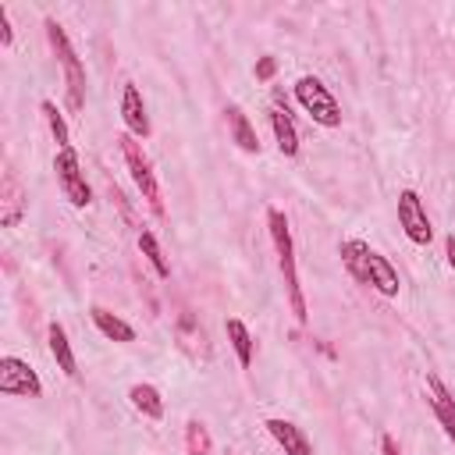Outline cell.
<instances>
[{
    "mask_svg": "<svg viewBox=\"0 0 455 455\" xmlns=\"http://www.w3.org/2000/svg\"><path fill=\"white\" fill-rule=\"evenodd\" d=\"M338 252H341V263L348 267V274H352L359 284H366V288H373V291H380V295H387V299L398 295L402 281H398V270L387 263V256H380L377 249H370V245L359 242V238H345Z\"/></svg>",
    "mask_w": 455,
    "mask_h": 455,
    "instance_id": "6da1fadb",
    "label": "cell"
},
{
    "mask_svg": "<svg viewBox=\"0 0 455 455\" xmlns=\"http://www.w3.org/2000/svg\"><path fill=\"white\" fill-rule=\"evenodd\" d=\"M267 224H270V242H274V249H277V267H281V277H284V288H288L291 313L299 316V323H306V299H302V288H299L295 242H291V231H288V217L270 206V210H267Z\"/></svg>",
    "mask_w": 455,
    "mask_h": 455,
    "instance_id": "7a4b0ae2",
    "label": "cell"
},
{
    "mask_svg": "<svg viewBox=\"0 0 455 455\" xmlns=\"http://www.w3.org/2000/svg\"><path fill=\"white\" fill-rule=\"evenodd\" d=\"M46 39H50V46H53L57 60H60V71H64L68 107H71V110H82V107H85V64L78 60V53H75V46H71L68 32L60 28V21L46 18Z\"/></svg>",
    "mask_w": 455,
    "mask_h": 455,
    "instance_id": "3957f363",
    "label": "cell"
},
{
    "mask_svg": "<svg viewBox=\"0 0 455 455\" xmlns=\"http://www.w3.org/2000/svg\"><path fill=\"white\" fill-rule=\"evenodd\" d=\"M295 100L299 107L320 124V128H338L341 124V107L334 100V92L316 78V75H302L295 82Z\"/></svg>",
    "mask_w": 455,
    "mask_h": 455,
    "instance_id": "277c9868",
    "label": "cell"
},
{
    "mask_svg": "<svg viewBox=\"0 0 455 455\" xmlns=\"http://www.w3.org/2000/svg\"><path fill=\"white\" fill-rule=\"evenodd\" d=\"M53 178H57L60 196H64L75 210H85V206L92 203V188H89V181H85V174H82V164H78L75 146L57 149V156H53Z\"/></svg>",
    "mask_w": 455,
    "mask_h": 455,
    "instance_id": "5b68a950",
    "label": "cell"
},
{
    "mask_svg": "<svg viewBox=\"0 0 455 455\" xmlns=\"http://www.w3.org/2000/svg\"><path fill=\"white\" fill-rule=\"evenodd\" d=\"M398 224H402V231H405V238L412 245H430L434 228H430L427 206H423V199H419L416 188H402L398 192Z\"/></svg>",
    "mask_w": 455,
    "mask_h": 455,
    "instance_id": "8992f818",
    "label": "cell"
},
{
    "mask_svg": "<svg viewBox=\"0 0 455 455\" xmlns=\"http://www.w3.org/2000/svg\"><path fill=\"white\" fill-rule=\"evenodd\" d=\"M0 395L39 398V395H43V380H39V373H36L25 359L4 355V359H0Z\"/></svg>",
    "mask_w": 455,
    "mask_h": 455,
    "instance_id": "52a82bcc",
    "label": "cell"
},
{
    "mask_svg": "<svg viewBox=\"0 0 455 455\" xmlns=\"http://www.w3.org/2000/svg\"><path fill=\"white\" fill-rule=\"evenodd\" d=\"M121 149H124V160H128V171H132V181L139 185V192H142V199L160 213V188H156V178H153V171H149V160L142 156V149H139V142L132 139V135H121Z\"/></svg>",
    "mask_w": 455,
    "mask_h": 455,
    "instance_id": "ba28073f",
    "label": "cell"
},
{
    "mask_svg": "<svg viewBox=\"0 0 455 455\" xmlns=\"http://www.w3.org/2000/svg\"><path fill=\"white\" fill-rule=\"evenodd\" d=\"M121 121L132 139L149 135V114H146V103H142V92L135 82H124V89H121Z\"/></svg>",
    "mask_w": 455,
    "mask_h": 455,
    "instance_id": "9c48e42d",
    "label": "cell"
},
{
    "mask_svg": "<svg viewBox=\"0 0 455 455\" xmlns=\"http://www.w3.org/2000/svg\"><path fill=\"white\" fill-rule=\"evenodd\" d=\"M427 398H430V409H434L437 423L444 427L448 441L455 444V398H451V391L444 387V380L437 373H427Z\"/></svg>",
    "mask_w": 455,
    "mask_h": 455,
    "instance_id": "30bf717a",
    "label": "cell"
},
{
    "mask_svg": "<svg viewBox=\"0 0 455 455\" xmlns=\"http://www.w3.org/2000/svg\"><path fill=\"white\" fill-rule=\"evenodd\" d=\"M263 427H267V434L277 441V448H284V455H313L309 437H306V434H302V427H295L291 419L270 416Z\"/></svg>",
    "mask_w": 455,
    "mask_h": 455,
    "instance_id": "8fae6325",
    "label": "cell"
},
{
    "mask_svg": "<svg viewBox=\"0 0 455 455\" xmlns=\"http://www.w3.org/2000/svg\"><path fill=\"white\" fill-rule=\"evenodd\" d=\"M46 338H50V355L57 359L60 373H64V377H78V363H75V352H71V341H68L64 323L53 320V323L46 327Z\"/></svg>",
    "mask_w": 455,
    "mask_h": 455,
    "instance_id": "7c38bea8",
    "label": "cell"
},
{
    "mask_svg": "<svg viewBox=\"0 0 455 455\" xmlns=\"http://www.w3.org/2000/svg\"><path fill=\"white\" fill-rule=\"evenodd\" d=\"M270 128H274L277 149H281L284 156H295V153H299V128H295L288 107H284V110H281V107H270Z\"/></svg>",
    "mask_w": 455,
    "mask_h": 455,
    "instance_id": "4fadbf2b",
    "label": "cell"
},
{
    "mask_svg": "<svg viewBox=\"0 0 455 455\" xmlns=\"http://www.w3.org/2000/svg\"><path fill=\"white\" fill-rule=\"evenodd\" d=\"M89 316H92V323H96V331H100L103 338H110V341H121V345L135 341V327H132V323H124L121 316H114L110 309H103V306H92V309H89Z\"/></svg>",
    "mask_w": 455,
    "mask_h": 455,
    "instance_id": "5bb4252c",
    "label": "cell"
},
{
    "mask_svg": "<svg viewBox=\"0 0 455 455\" xmlns=\"http://www.w3.org/2000/svg\"><path fill=\"white\" fill-rule=\"evenodd\" d=\"M228 128H231V139L238 142V149H245V153H259V139H256L249 117L242 114V107H235V103L228 107Z\"/></svg>",
    "mask_w": 455,
    "mask_h": 455,
    "instance_id": "9a60e30c",
    "label": "cell"
},
{
    "mask_svg": "<svg viewBox=\"0 0 455 455\" xmlns=\"http://www.w3.org/2000/svg\"><path fill=\"white\" fill-rule=\"evenodd\" d=\"M224 334H228V341H231L238 363L249 366V363H252V334H249V327H245L238 316H228V320H224Z\"/></svg>",
    "mask_w": 455,
    "mask_h": 455,
    "instance_id": "2e32d148",
    "label": "cell"
},
{
    "mask_svg": "<svg viewBox=\"0 0 455 455\" xmlns=\"http://www.w3.org/2000/svg\"><path fill=\"white\" fill-rule=\"evenodd\" d=\"M128 398H132V405H135L146 419H160V416H164V398H160V391H156L153 384H132Z\"/></svg>",
    "mask_w": 455,
    "mask_h": 455,
    "instance_id": "e0dca14e",
    "label": "cell"
},
{
    "mask_svg": "<svg viewBox=\"0 0 455 455\" xmlns=\"http://www.w3.org/2000/svg\"><path fill=\"white\" fill-rule=\"evenodd\" d=\"M139 249H142V256L149 259V267L156 270V277H171V263L164 259L160 242H156V235H153V231H139Z\"/></svg>",
    "mask_w": 455,
    "mask_h": 455,
    "instance_id": "ac0fdd59",
    "label": "cell"
},
{
    "mask_svg": "<svg viewBox=\"0 0 455 455\" xmlns=\"http://www.w3.org/2000/svg\"><path fill=\"white\" fill-rule=\"evenodd\" d=\"M43 117H46V124H50V135H53L57 149L71 146V142H68V124H64V117H60V110H57L53 100H43Z\"/></svg>",
    "mask_w": 455,
    "mask_h": 455,
    "instance_id": "d6986e66",
    "label": "cell"
},
{
    "mask_svg": "<svg viewBox=\"0 0 455 455\" xmlns=\"http://www.w3.org/2000/svg\"><path fill=\"white\" fill-rule=\"evenodd\" d=\"M0 43L11 46L14 43V32H11V21H7V7L0 4Z\"/></svg>",
    "mask_w": 455,
    "mask_h": 455,
    "instance_id": "ffe728a7",
    "label": "cell"
},
{
    "mask_svg": "<svg viewBox=\"0 0 455 455\" xmlns=\"http://www.w3.org/2000/svg\"><path fill=\"white\" fill-rule=\"evenodd\" d=\"M274 57H259V64H256V78H270L274 75Z\"/></svg>",
    "mask_w": 455,
    "mask_h": 455,
    "instance_id": "44dd1931",
    "label": "cell"
},
{
    "mask_svg": "<svg viewBox=\"0 0 455 455\" xmlns=\"http://www.w3.org/2000/svg\"><path fill=\"white\" fill-rule=\"evenodd\" d=\"M380 451H384V455H398V448H395V437H391V434H384V437H380Z\"/></svg>",
    "mask_w": 455,
    "mask_h": 455,
    "instance_id": "7402d4cb",
    "label": "cell"
},
{
    "mask_svg": "<svg viewBox=\"0 0 455 455\" xmlns=\"http://www.w3.org/2000/svg\"><path fill=\"white\" fill-rule=\"evenodd\" d=\"M448 267H451V270H455V235H451V238H448Z\"/></svg>",
    "mask_w": 455,
    "mask_h": 455,
    "instance_id": "603a6c76",
    "label": "cell"
}]
</instances>
